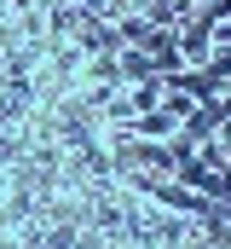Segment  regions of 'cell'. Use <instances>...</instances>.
Here are the masks:
<instances>
[{"label":"cell","mask_w":231,"mask_h":249,"mask_svg":"<svg viewBox=\"0 0 231 249\" xmlns=\"http://www.w3.org/2000/svg\"><path fill=\"white\" fill-rule=\"evenodd\" d=\"M156 75V58L145 53V47H121L116 53V81L121 87H139V81H150Z\"/></svg>","instance_id":"obj_1"},{"label":"cell","mask_w":231,"mask_h":249,"mask_svg":"<svg viewBox=\"0 0 231 249\" xmlns=\"http://www.w3.org/2000/svg\"><path fill=\"white\" fill-rule=\"evenodd\" d=\"M127 127H133V139H173V133H179V122H173L162 105H156V110H139Z\"/></svg>","instance_id":"obj_2"},{"label":"cell","mask_w":231,"mask_h":249,"mask_svg":"<svg viewBox=\"0 0 231 249\" xmlns=\"http://www.w3.org/2000/svg\"><path fill=\"white\" fill-rule=\"evenodd\" d=\"M197 70H202V75H214L220 87H231V41H214V47H208V58L197 64Z\"/></svg>","instance_id":"obj_3"},{"label":"cell","mask_w":231,"mask_h":249,"mask_svg":"<svg viewBox=\"0 0 231 249\" xmlns=\"http://www.w3.org/2000/svg\"><path fill=\"white\" fill-rule=\"evenodd\" d=\"M162 93H168V87H162V75H150V81L127 87V105H133V116H139V110H156V105H162Z\"/></svg>","instance_id":"obj_4"},{"label":"cell","mask_w":231,"mask_h":249,"mask_svg":"<svg viewBox=\"0 0 231 249\" xmlns=\"http://www.w3.org/2000/svg\"><path fill=\"white\" fill-rule=\"evenodd\" d=\"M214 139H220V145H226V151H231V116H226V122H220V127H214Z\"/></svg>","instance_id":"obj_5"},{"label":"cell","mask_w":231,"mask_h":249,"mask_svg":"<svg viewBox=\"0 0 231 249\" xmlns=\"http://www.w3.org/2000/svg\"><path fill=\"white\" fill-rule=\"evenodd\" d=\"M220 110H226V116H231V87H220Z\"/></svg>","instance_id":"obj_6"},{"label":"cell","mask_w":231,"mask_h":249,"mask_svg":"<svg viewBox=\"0 0 231 249\" xmlns=\"http://www.w3.org/2000/svg\"><path fill=\"white\" fill-rule=\"evenodd\" d=\"M185 6H191V12H197V6H202V0H185Z\"/></svg>","instance_id":"obj_7"}]
</instances>
